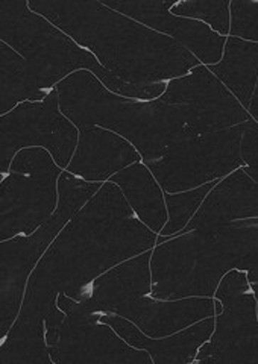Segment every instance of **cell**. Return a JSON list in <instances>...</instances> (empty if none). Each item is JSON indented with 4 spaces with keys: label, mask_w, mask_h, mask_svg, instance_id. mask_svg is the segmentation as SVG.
Instances as JSON below:
<instances>
[{
    "label": "cell",
    "mask_w": 258,
    "mask_h": 364,
    "mask_svg": "<svg viewBox=\"0 0 258 364\" xmlns=\"http://www.w3.org/2000/svg\"><path fill=\"white\" fill-rule=\"evenodd\" d=\"M156 238V232L136 218L122 190L105 182L32 270L18 317L0 348V363H52L46 329L58 326L65 317L57 304L58 294L82 301L97 277L152 249Z\"/></svg>",
    "instance_id": "1"
},
{
    "label": "cell",
    "mask_w": 258,
    "mask_h": 364,
    "mask_svg": "<svg viewBox=\"0 0 258 364\" xmlns=\"http://www.w3.org/2000/svg\"><path fill=\"white\" fill-rule=\"evenodd\" d=\"M33 13L90 49L104 68L129 84H158L186 76L199 61L184 46L108 8L104 2L31 0Z\"/></svg>",
    "instance_id": "2"
},
{
    "label": "cell",
    "mask_w": 258,
    "mask_h": 364,
    "mask_svg": "<svg viewBox=\"0 0 258 364\" xmlns=\"http://www.w3.org/2000/svg\"><path fill=\"white\" fill-rule=\"evenodd\" d=\"M151 257L152 298H211L230 270L248 272L258 282V218L175 234Z\"/></svg>",
    "instance_id": "3"
},
{
    "label": "cell",
    "mask_w": 258,
    "mask_h": 364,
    "mask_svg": "<svg viewBox=\"0 0 258 364\" xmlns=\"http://www.w3.org/2000/svg\"><path fill=\"white\" fill-rule=\"evenodd\" d=\"M60 108L75 127H99L127 139L144 163L169 147L192 139L173 105L160 99L139 100L113 93L88 70H80L55 87Z\"/></svg>",
    "instance_id": "4"
},
{
    "label": "cell",
    "mask_w": 258,
    "mask_h": 364,
    "mask_svg": "<svg viewBox=\"0 0 258 364\" xmlns=\"http://www.w3.org/2000/svg\"><path fill=\"white\" fill-rule=\"evenodd\" d=\"M0 37L31 65L41 90L57 87L70 75L88 70L116 95L139 99H158L167 84H129L109 73L96 56L84 50L49 20L33 13L25 0L0 2Z\"/></svg>",
    "instance_id": "5"
},
{
    "label": "cell",
    "mask_w": 258,
    "mask_h": 364,
    "mask_svg": "<svg viewBox=\"0 0 258 364\" xmlns=\"http://www.w3.org/2000/svg\"><path fill=\"white\" fill-rule=\"evenodd\" d=\"M151 249L107 270L87 287L80 309L90 314H117L152 338L172 336L202 318L216 314L211 298L161 301L152 291Z\"/></svg>",
    "instance_id": "6"
},
{
    "label": "cell",
    "mask_w": 258,
    "mask_h": 364,
    "mask_svg": "<svg viewBox=\"0 0 258 364\" xmlns=\"http://www.w3.org/2000/svg\"><path fill=\"white\" fill-rule=\"evenodd\" d=\"M104 184L87 182L70 172L58 179V207L37 231L16 235L0 246V337H6L18 317L25 299L28 279L50 243L92 199Z\"/></svg>",
    "instance_id": "7"
},
{
    "label": "cell",
    "mask_w": 258,
    "mask_h": 364,
    "mask_svg": "<svg viewBox=\"0 0 258 364\" xmlns=\"http://www.w3.org/2000/svg\"><path fill=\"white\" fill-rule=\"evenodd\" d=\"M43 147H25L13 159L0 187V242L29 235L58 207L60 166Z\"/></svg>",
    "instance_id": "8"
},
{
    "label": "cell",
    "mask_w": 258,
    "mask_h": 364,
    "mask_svg": "<svg viewBox=\"0 0 258 364\" xmlns=\"http://www.w3.org/2000/svg\"><path fill=\"white\" fill-rule=\"evenodd\" d=\"M244 123L225 131L204 134L167 149L161 158L148 161L164 193H183L220 179L237 170L243 159L240 141Z\"/></svg>",
    "instance_id": "9"
},
{
    "label": "cell",
    "mask_w": 258,
    "mask_h": 364,
    "mask_svg": "<svg viewBox=\"0 0 258 364\" xmlns=\"http://www.w3.org/2000/svg\"><path fill=\"white\" fill-rule=\"evenodd\" d=\"M64 321L46 329V343L55 364H151L143 349L128 345L113 328L100 322V314H90L65 293L58 294Z\"/></svg>",
    "instance_id": "10"
},
{
    "label": "cell",
    "mask_w": 258,
    "mask_h": 364,
    "mask_svg": "<svg viewBox=\"0 0 258 364\" xmlns=\"http://www.w3.org/2000/svg\"><path fill=\"white\" fill-rule=\"evenodd\" d=\"M80 129L60 108L58 90L41 102H23L0 119V172L8 173L14 156L25 147H43L60 167H69Z\"/></svg>",
    "instance_id": "11"
},
{
    "label": "cell",
    "mask_w": 258,
    "mask_h": 364,
    "mask_svg": "<svg viewBox=\"0 0 258 364\" xmlns=\"http://www.w3.org/2000/svg\"><path fill=\"white\" fill-rule=\"evenodd\" d=\"M243 272L230 270L215 293L223 305L210 343L199 349V363H258V316L255 294Z\"/></svg>",
    "instance_id": "12"
},
{
    "label": "cell",
    "mask_w": 258,
    "mask_h": 364,
    "mask_svg": "<svg viewBox=\"0 0 258 364\" xmlns=\"http://www.w3.org/2000/svg\"><path fill=\"white\" fill-rule=\"evenodd\" d=\"M158 99L176 108L192 139L239 127L251 119L231 91L204 65L167 82Z\"/></svg>",
    "instance_id": "13"
},
{
    "label": "cell",
    "mask_w": 258,
    "mask_h": 364,
    "mask_svg": "<svg viewBox=\"0 0 258 364\" xmlns=\"http://www.w3.org/2000/svg\"><path fill=\"white\" fill-rule=\"evenodd\" d=\"M108 8L136 20L156 32L178 41L193 53L196 58L208 65L222 60V52L227 38L219 36L205 23L192 18L178 17L171 13L176 2L164 0H146V2H104Z\"/></svg>",
    "instance_id": "14"
},
{
    "label": "cell",
    "mask_w": 258,
    "mask_h": 364,
    "mask_svg": "<svg viewBox=\"0 0 258 364\" xmlns=\"http://www.w3.org/2000/svg\"><path fill=\"white\" fill-rule=\"evenodd\" d=\"M80 140L67 172L87 182H104L140 161V154L127 139L99 127H77Z\"/></svg>",
    "instance_id": "15"
},
{
    "label": "cell",
    "mask_w": 258,
    "mask_h": 364,
    "mask_svg": "<svg viewBox=\"0 0 258 364\" xmlns=\"http://www.w3.org/2000/svg\"><path fill=\"white\" fill-rule=\"evenodd\" d=\"M100 322L113 328L128 345L148 352L155 364H187L195 361L198 348L210 340L216 326V318L211 316L190 325L184 331L181 329L172 336L152 338L140 331L128 318L117 314H102Z\"/></svg>",
    "instance_id": "16"
},
{
    "label": "cell",
    "mask_w": 258,
    "mask_h": 364,
    "mask_svg": "<svg viewBox=\"0 0 258 364\" xmlns=\"http://www.w3.org/2000/svg\"><path fill=\"white\" fill-rule=\"evenodd\" d=\"M258 218V182L243 168L234 170L213 188L181 232Z\"/></svg>",
    "instance_id": "17"
},
{
    "label": "cell",
    "mask_w": 258,
    "mask_h": 364,
    "mask_svg": "<svg viewBox=\"0 0 258 364\" xmlns=\"http://www.w3.org/2000/svg\"><path fill=\"white\" fill-rule=\"evenodd\" d=\"M109 181L122 190L129 207L151 231H163L169 215L161 186L148 166L141 163L131 164L111 176Z\"/></svg>",
    "instance_id": "18"
},
{
    "label": "cell",
    "mask_w": 258,
    "mask_h": 364,
    "mask_svg": "<svg viewBox=\"0 0 258 364\" xmlns=\"http://www.w3.org/2000/svg\"><path fill=\"white\" fill-rule=\"evenodd\" d=\"M207 68L244 109L249 108L258 82V43L228 37L222 60Z\"/></svg>",
    "instance_id": "19"
},
{
    "label": "cell",
    "mask_w": 258,
    "mask_h": 364,
    "mask_svg": "<svg viewBox=\"0 0 258 364\" xmlns=\"http://www.w3.org/2000/svg\"><path fill=\"white\" fill-rule=\"evenodd\" d=\"M46 96L23 56L0 43V114L4 116L28 100L41 102Z\"/></svg>",
    "instance_id": "20"
},
{
    "label": "cell",
    "mask_w": 258,
    "mask_h": 364,
    "mask_svg": "<svg viewBox=\"0 0 258 364\" xmlns=\"http://www.w3.org/2000/svg\"><path fill=\"white\" fill-rule=\"evenodd\" d=\"M219 184V181H211L198 188L183 193H164V200L167 207V223L164 225L161 235H175L183 231L193 219L202 202L205 200L208 193Z\"/></svg>",
    "instance_id": "21"
},
{
    "label": "cell",
    "mask_w": 258,
    "mask_h": 364,
    "mask_svg": "<svg viewBox=\"0 0 258 364\" xmlns=\"http://www.w3.org/2000/svg\"><path fill=\"white\" fill-rule=\"evenodd\" d=\"M230 4L225 0H192V2H178L171 13L178 17L202 20L208 23L211 29L219 36H227L231 28Z\"/></svg>",
    "instance_id": "22"
},
{
    "label": "cell",
    "mask_w": 258,
    "mask_h": 364,
    "mask_svg": "<svg viewBox=\"0 0 258 364\" xmlns=\"http://www.w3.org/2000/svg\"><path fill=\"white\" fill-rule=\"evenodd\" d=\"M231 37L258 43V2L234 0L230 4Z\"/></svg>",
    "instance_id": "23"
},
{
    "label": "cell",
    "mask_w": 258,
    "mask_h": 364,
    "mask_svg": "<svg viewBox=\"0 0 258 364\" xmlns=\"http://www.w3.org/2000/svg\"><path fill=\"white\" fill-rule=\"evenodd\" d=\"M240 156L246 175L258 182V123L252 119L244 122V129L240 141Z\"/></svg>",
    "instance_id": "24"
},
{
    "label": "cell",
    "mask_w": 258,
    "mask_h": 364,
    "mask_svg": "<svg viewBox=\"0 0 258 364\" xmlns=\"http://www.w3.org/2000/svg\"><path fill=\"white\" fill-rule=\"evenodd\" d=\"M249 111V116L254 117V120L258 123V82H257V87H255V91L252 95V99H251V105L248 108Z\"/></svg>",
    "instance_id": "25"
},
{
    "label": "cell",
    "mask_w": 258,
    "mask_h": 364,
    "mask_svg": "<svg viewBox=\"0 0 258 364\" xmlns=\"http://www.w3.org/2000/svg\"><path fill=\"white\" fill-rule=\"evenodd\" d=\"M251 289H252V291H254V294H255V299H257V309H258V282L257 284H251ZM258 316V314H257Z\"/></svg>",
    "instance_id": "26"
}]
</instances>
